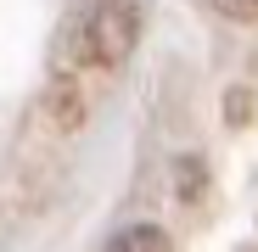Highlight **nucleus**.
<instances>
[{"label":"nucleus","instance_id":"obj_1","mask_svg":"<svg viewBox=\"0 0 258 252\" xmlns=\"http://www.w3.org/2000/svg\"><path fill=\"white\" fill-rule=\"evenodd\" d=\"M135 34H141V17L129 0H107V6L84 12V17H68L62 28V51L90 67V73H112L129 62V51H135Z\"/></svg>","mask_w":258,"mask_h":252},{"label":"nucleus","instance_id":"obj_2","mask_svg":"<svg viewBox=\"0 0 258 252\" xmlns=\"http://www.w3.org/2000/svg\"><path fill=\"white\" fill-rule=\"evenodd\" d=\"M96 96H90V67H79L62 45H56V67L45 78V123L62 135H79L84 129V118H90Z\"/></svg>","mask_w":258,"mask_h":252},{"label":"nucleus","instance_id":"obj_3","mask_svg":"<svg viewBox=\"0 0 258 252\" xmlns=\"http://www.w3.org/2000/svg\"><path fill=\"white\" fill-rule=\"evenodd\" d=\"M107 252H174V241H168L163 224H123L107 241Z\"/></svg>","mask_w":258,"mask_h":252},{"label":"nucleus","instance_id":"obj_4","mask_svg":"<svg viewBox=\"0 0 258 252\" xmlns=\"http://www.w3.org/2000/svg\"><path fill=\"white\" fill-rule=\"evenodd\" d=\"M208 6L230 23H258V0H208Z\"/></svg>","mask_w":258,"mask_h":252}]
</instances>
